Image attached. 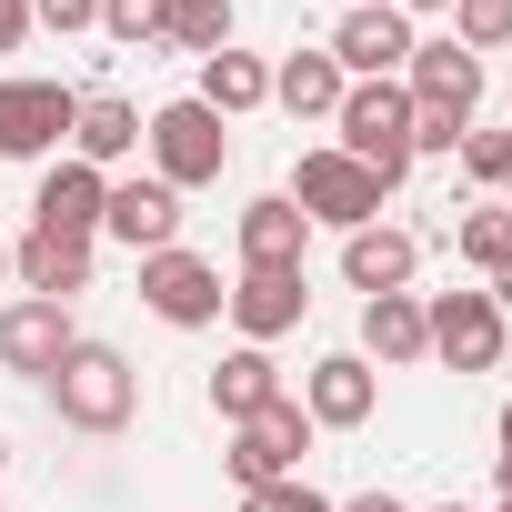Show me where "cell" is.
I'll return each mask as SVG.
<instances>
[{"label": "cell", "instance_id": "19", "mask_svg": "<svg viewBox=\"0 0 512 512\" xmlns=\"http://www.w3.org/2000/svg\"><path fill=\"white\" fill-rule=\"evenodd\" d=\"M342 91H352V81H342V61H332V51H292V61L272 71V101H282L292 121H322V111H342Z\"/></svg>", "mask_w": 512, "mask_h": 512}, {"label": "cell", "instance_id": "6", "mask_svg": "<svg viewBox=\"0 0 512 512\" xmlns=\"http://www.w3.org/2000/svg\"><path fill=\"white\" fill-rule=\"evenodd\" d=\"M141 302H151L161 322L201 332V322H221V302H231V292H221V272L201 262V251H181V241H171V251H151V262H141Z\"/></svg>", "mask_w": 512, "mask_h": 512}, {"label": "cell", "instance_id": "18", "mask_svg": "<svg viewBox=\"0 0 512 512\" xmlns=\"http://www.w3.org/2000/svg\"><path fill=\"white\" fill-rule=\"evenodd\" d=\"M312 422H332V432H352V422H372V362L362 352H332V362H312V402H302Z\"/></svg>", "mask_w": 512, "mask_h": 512}, {"label": "cell", "instance_id": "10", "mask_svg": "<svg viewBox=\"0 0 512 512\" xmlns=\"http://www.w3.org/2000/svg\"><path fill=\"white\" fill-rule=\"evenodd\" d=\"M332 61H342V81H392V71L412 61V21H402V11H372V0H352L342 31H332Z\"/></svg>", "mask_w": 512, "mask_h": 512}, {"label": "cell", "instance_id": "22", "mask_svg": "<svg viewBox=\"0 0 512 512\" xmlns=\"http://www.w3.org/2000/svg\"><path fill=\"white\" fill-rule=\"evenodd\" d=\"M211 402H221V422H251L262 402H282V372H272V352H262V342H241V352L211 372Z\"/></svg>", "mask_w": 512, "mask_h": 512}, {"label": "cell", "instance_id": "13", "mask_svg": "<svg viewBox=\"0 0 512 512\" xmlns=\"http://www.w3.org/2000/svg\"><path fill=\"white\" fill-rule=\"evenodd\" d=\"M11 272H21L41 302H71V292H91V241H71V231H41V221H31V241L11 251Z\"/></svg>", "mask_w": 512, "mask_h": 512}, {"label": "cell", "instance_id": "5", "mask_svg": "<svg viewBox=\"0 0 512 512\" xmlns=\"http://www.w3.org/2000/svg\"><path fill=\"white\" fill-rule=\"evenodd\" d=\"M302 452H312V412L282 392V402H262V412L241 422V442H231V482H241V492L292 482V472H302Z\"/></svg>", "mask_w": 512, "mask_h": 512}, {"label": "cell", "instance_id": "8", "mask_svg": "<svg viewBox=\"0 0 512 512\" xmlns=\"http://www.w3.org/2000/svg\"><path fill=\"white\" fill-rule=\"evenodd\" d=\"M71 111H81V91H61V81H0V161H41L71 131Z\"/></svg>", "mask_w": 512, "mask_h": 512}, {"label": "cell", "instance_id": "7", "mask_svg": "<svg viewBox=\"0 0 512 512\" xmlns=\"http://www.w3.org/2000/svg\"><path fill=\"white\" fill-rule=\"evenodd\" d=\"M422 322H432V352L452 372H492L502 362V302L492 292H442V302H422Z\"/></svg>", "mask_w": 512, "mask_h": 512}, {"label": "cell", "instance_id": "29", "mask_svg": "<svg viewBox=\"0 0 512 512\" xmlns=\"http://www.w3.org/2000/svg\"><path fill=\"white\" fill-rule=\"evenodd\" d=\"M241 512H342V502H322V492L292 472V482H262V492H241Z\"/></svg>", "mask_w": 512, "mask_h": 512}, {"label": "cell", "instance_id": "39", "mask_svg": "<svg viewBox=\"0 0 512 512\" xmlns=\"http://www.w3.org/2000/svg\"><path fill=\"white\" fill-rule=\"evenodd\" d=\"M0 462H11V442H0Z\"/></svg>", "mask_w": 512, "mask_h": 512}, {"label": "cell", "instance_id": "28", "mask_svg": "<svg viewBox=\"0 0 512 512\" xmlns=\"http://www.w3.org/2000/svg\"><path fill=\"white\" fill-rule=\"evenodd\" d=\"M462 171H472L482 191H512V131H472V141H462Z\"/></svg>", "mask_w": 512, "mask_h": 512}, {"label": "cell", "instance_id": "32", "mask_svg": "<svg viewBox=\"0 0 512 512\" xmlns=\"http://www.w3.org/2000/svg\"><path fill=\"white\" fill-rule=\"evenodd\" d=\"M21 31H31V0H0V51H21Z\"/></svg>", "mask_w": 512, "mask_h": 512}, {"label": "cell", "instance_id": "1", "mask_svg": "<svg viewBox=\"0 0 512 512\" xmlns=\"http://www.w3.org/2000/svg\"><path fill=\"white\" fill-rule=\"evenodd\" d=\"M332 121H342V151H352L382 191L412 171V91H402V81H352Z\"/></svg>", "mask_w": 512, "mask_h": 512}, {"label": "cell", "instance_id": "4", "mask_svg": "<svg viewBox=\"0 0 512 512\" xmlns=\"http://www.w3.org/2000/svg\"><path fill=\"white\" fill-rule=\"evenodd\" d=\"M141 141H151V161H161V181H171V191H201V181H221V161H231L221 111H201V101L151 111V121H141Z\"/></svg>", "mask_w": 512, "mask_h": 512}, {"label": "cell", "instance_id": "40", "mask_svg": "<svg viewBox=\"0 0 512 512\" xmlns=\"http://www.w3.org/2000/svg\"><path fill=\"white\" fill-rule=\"evenodd\" d=\"M442 512H462V502H442Z\"/></svg>", "mask_w": 512, "mask_h": 512}, {"label": "cell", "instance_id": "33", "mask_svg": "<svg viewBox=\"0 0 512 512\" xmlns=\"http://www.w3.org/2000/svg\"><path fill=\"white\" fill-rule=\"evenodd\" d=\"M342 512H402V502H392V492H362V502H342Z\"/></svg>", "mask_w": 512, "mask_h": 512}, {"label": "cell", "instance_id": "23", "mask_svg": "<svg viewBox=\"0 0 512 512\" xmlns=\"http://www.w3.org/2000/svg\"><path fill=\"white\" fill-rule=\"evenodd\" d=\"M191 101H201V111H221V121H231V111H262V101H272V71L251 61V51H211Z\"/></svg>", "mask_w": 512, "mask_h": 512}, {"label": "cell", "instance_id": "30", "mask_svg": "<svg viewBox=\"0 0 512 512\" xmlns=\"http://www.w3.org/2000/svg\"><path fill=\"white\" fill-rule=\"evenodd\" d=\"M412 151H462V111H432V101H412Z\"/></svg>", "mask_w": 512, "mask_h": 512}, {"label": "cell", "instance_id": "11", "mask_svg": "<svg viewBox=\"0 0 512 512\" xmlns=\"http://www.w3.org/2000/svg\"><path fill=\"white\" fill-rule=\"evenodd\" d=\"M221 312L241 322V342H282V332L312 312V292H302V272H241Z\"/></svg>", "mask_w": 512, "mask_h": 512}, {"label": "cell", "instance_id": "24", "mask_svg": "<svg viewBox=\"0 0 512 512\" xmlns=\"http://www.w3.org/2000/svg\"><path fill=\"white\" fill-rule=\"evenodd\" d=\"M161 41H181V51H231V0H171V21H161Z\"/></svg>", "mask_w": 512, "mask_h": 512}, {"label": "cell", "instance_id": "25", "mask_svg": "<svg viewBox=\"0 0 512 512\" xmlns=\"http://www.w3.org/2000/svg\"><path fill=\"white\" fill-rule=\"evenodd\" d=\"M462 262L472 272H502L512 262V211H462Z\"/></svg>", "mask_w": 512, "mask_h": 512}, {"label": "cell", "instance_id": "37", "mask_svg": "<svg viewBox=\"0 0 512 512\" xmlns=\"http://www.w3.org/2000/svg\"><path fill=\"white\" fill-rule=\"evenodd\" d=\"M402 11H442V0H402Z\"/></svg>", "mask_w": 512, "mask_h": 512}, {"label": "cell", "instance_id": "3", "mask_svg": "<svg viewBox=\"0 0 512 512\" xmlns=\"http://www.w3.org/2000/svg\"><path fill=\"white\" fill-rule=\"evenodd\" d=\"M302 221H332V231H372L382 221V181L352 161V151H302V171H292V191H282Z\"/></svg>", "mask_w": 512, "mask_h": 512}, {"label": "cell", "instance_id": "31", "mask_svg": "<svg viewBox=\"0 0 512 512\" xmlns=\"http://www.w3.org/2000/svg\"><path fill=\"white\" fill-rule=\"evenodd\" d=\"M31 11H41L51 31H91V21H101V0H31Z\"/></svg>", "mask_w": 512, "mask_h": 512}, {"label": "cell", "instance_id": "27", "mask_svg": "<svg viewBox=\"0 0 512 512\" xmlns=\"http://www.w3.org/2000/svg\"><path fill=\"white\" fill-rule=\"evenodd\" d=\"M452 11H462V51H472V61L512 41V0H452Z\"/></svg>", "mask_w": 512, "mask_h": 512}, {"label": "cell", "instance_id": "38", "mask_svg": "<svg viewBox=\"0 0 512 512\" xmlns=\"http://www.w3.org/2000/svg\"><path fill=\"white\" fill-rule=\"evenodd\" d=\"M0 272H11V241H0Z\"/></svg>", "mask_w": 512, "mask_h": 512}, {"label": "cell", "instance_id": "16", "mask_svg": "<svg viewBox=\"0 0 512 512\" xmlns=\"http://www.w3.org/2000/svg\"><path fill=\"white\" fill-rule=\"evenodd\" d=\"M101 201H111V181H101L91 161H61V171L41 181V201H31V211H41V231H71V241H91V231H101Z\"/></svg>", "mask_w": 512, "mask_h": 512}, {"label": "cell", "instance_id": "35", "mask_svg": "<svg viewBox=\"0 0 512 512\" xmlns=\"http://www.w3.org/2000/svg\"><path fill=\"white\" fill-rule=\"evenodd\" d=\"M502 452H512V402H502Z\"/></svg>", "mask_w": 512, "mask_h": 512}, {"label": "cell", "instance_id": "36", "mask_svg": "<svg viewBox=\"0 0 512 512\" xmlns=\"http://www.w3.org/2000/svg\"><path fill=\"white\" fill-rule=\"evenodd\" d=\"M502 502H512V452H502Z\"/></svg>", "mask_w": 512, "mask_h": 512}, {"label": "cell", "instance_id": "20", "mask_svg": "<svg viewBox=\"0 0 512 512\" xmlns=\"http://www.w3.org/2000/svg\"><path fill=\"white\" fill-rule=\"evenodd\" d=\"M412 262H422V241H412V231H352V241H342L352 292H402V282H412Z\"/></svg>", "mask_w": 512, "mask_h": 512}, {"label": "cell", "instance_id": "14", "mask_svg": "<svg viewBox=\"0 0 512 512\" xmlns=\"http://www.w3.org/2000/svg\"><path fill=\"white\" fill-rule=\"evenodd\" d=\"M412 101L472 121V101H482V61H472L462 41H412Z\"/></svg>", "mask_w": 512, "mask_h": 512}, {"label": "cell", "instance_id": "21", "mask_svg": "<svg viewBox=\"0 0 512 512\" xmlns=\"http://www.w3.org/2000/svg\"><path fill=\"white\" fill-rule=\"evenodd\" d=\"M71 141H81V161L101 171V161L141 151V111H131V101H111V91H81V111H71Z\"/></svg>", "mask_w": 512, "mask_h": 512}, {"label": "cell", "instance_id": "2", "mask_svg": "<svg viewBox=\"0 0 512 512\" xmlns=\"http://www.w3.org/2000/svg\"><path fill=\"white\" fill-rule=\"evenodd\" d=\"M51 412H61L71 432H121V422H131V362H121L111 342H71L61 372H51Z\"/></svg>", "mask_w": 512, "mask_h": 512}, {"label": "cell", "instance_id": "9", "mask_svg": "<svg viewBox=\"0 0 512 512\" xmlns=\"http://www.w3.org/2000/svg\"><path fill=\"white\" fill-rule=\"evenodd\" d=\"M81 332H71V302H11L0 312V372H31V382H51L61 372V352H71Z\"/></svg>", "mask_w": 512, "mask_h": 512}, {"label": "cell", "instance_id": "26", "mask_svg": "<svg viewBox=\"0 0 512 512\" xmlns=\"http://www.w3.org/2000/svg\"><path fill=\"white\" fill-rule=\"evenodd\" d=\"M161 21H171V0H101V31H111V41H131V51H141V41H161Z\"/></svg>", "mask_w": 512, "mask_h": 512}, {"label": "cell", "instance_id": "34", "mask_svg": "<svg viewBox=\"0 0 512 512\" xmlns=\"http://www.w3.org/2000/svg\"><path fill=\"white\" fill-rule=\"evenodd\" d=\"M492 302H512V262H502V272H492Z\"/></svg>", "mask_w": 512, "mask_h": 512}, {"label": "cell", "instance_id": "15", "mask_svg": "<svg viewBox=\"0 0 512 512\" xmlns=\"http://www.w3.org/2000/svg\"><path fill=\"white\" fill-rule=\"evenodd\" d=\"M302 231H312V221H302L282 191L251 201V211H241V272H302Z\"/></svg>", "mask_w": 512, "mask_h": 512}, {"label": "cell", "instance_id": "17", "mask_svg": "<svg viewBox=\"0 0 512 512\" xmlns=\"http://www.w3.org/2000/svg\"><path fill=\"white\" fill-rule=\"evenodd\" d=\"M432 352V322L412 292H372L362 302V362H422Z\"/></svg>", "mask_w": 512, "mask_h": 512}, {"label": "cell", "instance_id": "12", "mask_svg": "<svg viewBox=\"0 0 512 512\" xmlns=\"http://www.w3.org/2000/svg\"><path fill=\"white\" fill-rule=\"evenodd\" d=\"M101 221L151 262V251H171V231H181V191H171V181H121V191L101 201Z\"/></svg>", "mask_w": 512, "mask_h": 512}]
</instances>
